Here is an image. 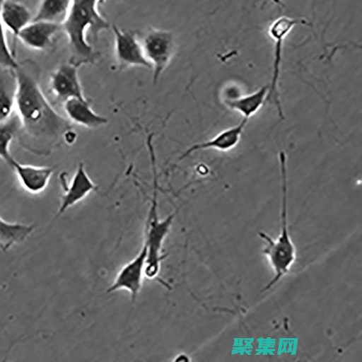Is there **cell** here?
<instances>
[{
    "label": "cell",
    "instance_id": "52a82bcc",
    "mask_svg": "<svg viewBox=\"0 0 362 362\" xmlns=\"http://www.w3.org/2000/svg\"><path fill=\"white\" fill-rule=\"evenodd\" d=\"M303 22V21L284 16L276 20L271 24L269 28V36L276 42V52L273 78H272L271 84L269 86V88L267 100L275 104L279 111V114L282 118H284V115L280 100L278 86L281 73L283 44L285 38L291 33L292 28L296 24Z\"/></svg>",
    "mask_w": 362,
    "mask_h": 362
},
{
    "label": "cell",
    "instance_id": "8992f818",
    "mask_svg": "<svg viewBox=\"0 0 362 362\" xmlns=\"http://www.w3.org/2000/svg\"><path fill=\"white\" fill-rule=\"evenodd\" d=\"M115 40V55L119 70L132 67L151 69L138 35L112 25Z\"/></svg>",
    "mask_w": 362,
    "mask_h": 362
},
{
    "label": "cell",
    "instance_id": "ffe728a7",
    "mask_svg": "<svg viewBox=\"0 0 362 362\" xmlns=\"http://www.w3.org/2000/svg\"><path fill=\"white\" fill-rule=\"evenodd\" d=\"M19 128V119L16 113L6 122L0 123V159L8 166L15 160L11 153V146L18 136Z\"/></svg>",
    "mask_w": 362,
    "mask_h": 362
},
{
    "label": "cell",
    "instance_id": "277c9868",
    "mask_svg": "<svg viewBox=\"0 0 362 362\" xmlns=\"http://www.w3.org/2000/svg\"><path fill=\"white\" fill-rule=\"evenodd\" d=\"M145 228L144 241L147 245V257L144 276L156 279L161 269V263L165 258L162 253L164 241L168 236L173 220L177 212L160 220L158 214L157 180L155 177V191Z\"/></svg>",
    "mask_w": 362,
    "mask_h": 362
},
{
    "label": "cell",
    "instance_id": "30bf717a",
    "mask_svg": "<svg viewBox=\"0 0 362 362\" xmlns=\"http://www.w3.org/2000/svg\"><path fill=\"white\" fill-rule=\"evenodd\" d=\"M64 194L60 201L57 217L62 216L71 207L79 203L90 193L98 189V185L88 175L83 163H80L70 183L62 180Z\"/></svg>",
    "mask_w": 362,
    "mask_h": 362
},
{
    "label": "cell",
    "instance_id": "ba28073f",
    "mask_svg": "<svg viewBox=\"0 0 362 362\" xmlns=\"http://www.w3.org/2000/svg\"><path fill=\"white\" fill-rule=\"evenodd\" d=\"M79 66L71 62L60 65L50 76V93L60 103L86 98L78 75Z\"/></svg>",
    "mask_w": 362,
    "mask_h": 362
},
{
    "label": "cell",
    "instance_id": "9c48e42d",
    "mask_svg": "<svg viewBox=\"0 0 362 362\" xmlns=\"http://www.w3.org/2000/svg\"><path fill=\"white\" fill-rule=\"evenodd\" d=\"M146 257L147 245L144 240L140 252L119 271L107 292L111 293L119 290H126L130 293L132 300L134 301L142 288Z\"/></svg>",
    "mask_w": 362,
    "mask_h": 362
},
{
    "label": "cell",
    "instance_id": "2e32d148",
    "mask_svg": "<svg viewBox=\"0 0 362 362\" xmlns=\"http://www.w3.org/2000/svg\"><path fill=\"white\" fill-rule=\"evenodd\" d=\"M17 81L14 71L0 67V123L15 113Z\"/></svg>",
    "mask_w": 362,
    "mask_h": 362
},
{
    "label": "cell",
    "instance_id": "ac0fdd59",
    "mask_svg": "<svg viewBox=\"0 0 362 362\" xmlns=\"http://www.w3.org/2000/svg\"><path fill=\"white\" fill-rule=\"evenodd\" d=\"M34 230L33 225L10 223L0 217V250L6 252L14 245L22 243Z\"/></svg>",
    "mask_w": 362,
    "mask_h": 362
},
{
    "label": "cell",
    "instance_id": "4fadbf2b",
    "mask_svg": "<svg viewBox=\"0 0 362 362\" xmlns=\"http://www.w3.org/2000/svg\"><path fill=\"white\" fill-rule=\"evenodd\" d=\"M248 120V119L243 118L238 125L224 130L207 141L193 144L185 151L179 160L186 159L202 150L216 149L221 151V152H227V151L233 149L238 144L241 136H243Z\"/></svg>",
    "mask_w": 362,
    "mask_h": 362
},
{
    "label": "cell",
    "instance_id": "7c38bea8",
    "mask_svg": "<svg viewBox=\"0 0 362 362\" xmlns=\"http://www.w3.org/2000/svg\"><path fill=\"white\" fill-rule=\"evenodd\" d=\"M62 31V25L33 21L22 30L18 40L29 49L44 51L51 47L57 35Z\"/></svg>",
    "mask_w": 362,
    "mask_h": 362
},
{
    "label": "cell",
    "instance_id": "9a60e30c",
    "mask_svg": "<svg viewBox=\"0 0 362 362\" xmlns=\"http://www.w3.org/2000/svg\"><path fill=\"white\" fill-rule=\"evenodd\" d=\"M1 19L5 29L8 30L15 40H18L20 33L33 21V18L31 12L23 4L14 0H6Z\"/></svg>",
    "mask_w": 362,
    "mask_h": 362
},
{
    "label": "cell",
    "instance_id": "7a4b0ae2",
    "mask_svg": "<svg viewBox=\"0 0 362 362\" xmlns=\"http://www.w3.org/2000/svg\"><path fill=\"white\" fill-rule=\"evenodd\" d=\"M100 0H72L68 15L62 23V30L69 44L70 62L81 67L93 64L97 53L88 39L90 32L93 40L110 28L107 21L100 14L98 5Z\"/></svg>",
    "mask_w": 362,
    "mask_h": 362
},
{
    "label": "cell",
    "instance_id": "5b68a950",
    "mask_svg": "<svg viewBox=\"0 0 362 362\" xmlns=\"http://www.w3.org/2000/svg\"><path fill=\"white\" fill-rule=\"evenodd\" d=\"M138 37L145 57L153 70V82L157 83L176 52L175 36L168 30L150 28Z\"/></svg>",
    "mask_w": 362,
    "mask_h": 362
},
{
    "label": "cell",
    "instance_id": "7402d4cb",
    "mask_svg": "<svg viewBox=\"0 0 362 362\" xmlns=\"http://www.w3.org/2000/svg\"><path fill=\"white\" fill-rule=\"evenodd\" d=\"M188 359H190L187 355L185 354H179L176 358H175V361H188L189 360Z\"/></svg>",
    "mask_w": 362,
    "mask_h": 362
},
{
    "label": "cell",
    "instance_id": "6da1fadb",
    "mask_svg": "<svg viewBox=\"0 0 362 362\" xmlns=\"http://www.w3.org/2000/svg\"><path fill=\"white\" fill-rule=\"evenodd\" d=\"M33 70L19 64L13 71L17 81L15 112L20 123L17 137L28 152L45 157L64 143L65 136L73 127L48 101Z\"/></svg>",
    "mask_w": 362,
    "mask_h": 362
},
{
    "label": "cell",
    "instance_id": "5bb4252c",
    "mask_svg": "<svg viewBox=\"0 0 362 362\" xmlns=\"http://www.w3.org/2000/svg\"><path fill=\"white\" fill-rule=\"evenodd\" d=\"M65 113L71 123L89 129H98L108 124V119L98 114L86 98H74L64 103Z\"/></svg>",
    "mask_w": 362,
    "mask_h": 362
},
{
    "label": "cell",
    "instance_id": "d6986e66",
    "mask_svg": "<svg viewBox=\"0 0 362 362\" xmlns=\"http://www.w3.org/2000/svg\"><path fill=\"white\" fill-rule=\"evenodd\" d=\"M72 0H41L35 21H47L62 25L69 11Z\"/></svg>",
    "mask_w": 362,
    "mask_h": 362
},
{
    "label": "cell",
    "instance_id": "e0dca14e",
    "mask_svg": "<svg viewBox=\"0 0 362 362\" xmlns=\"http://www.w3.org/2000/svg\"><path fill=\"white\" fill-rule=\"evenodd\" d=\"M269 86H265L250 95L239 98L226 100V105L240 112L244 118L250 119L254 116L267 100Z\"/></svg>",
    "mask_w": 362,
    "mask_h": 362
},
{
    "label": "cell",
    "instance_id": "8fae6325",
    "mask_svg": "<svg viewBox=\"0 0 362 362\" xmlns=\"http://www.w3.org/2000/svg\"><path fill=\"white\" fill-rule=\"evenodd\" d=\"M9 167L15 173L22 188L33 194H39L47 188L54 172V167L21 164L16 159Z\"/></svg>",
    "mask_w": 362,
    "mask_h": 362
},
{
    "label": "cell",
    "instance_id": "44dd1931",
    "mask_svg": "<svg viewBox=\"0 0 362 362\" xmlns=\"http://www.w3.org/2000/svg\"><path fill=\"white\" fill-rule=\"evenodd\" d=\"M6 0H0V67L14 71L19 64L16 59L15 53L11 49L3 25L1 14Z\"/></svg>",
    "mask_w": 362,
    "mask_h": 362
},
{
    "label": "cell",
    "instance_id": "3957f363",
    "mask_svg": "<svg viewBox=\"0 0 362 362\" xmlns=\"http://www.w3.org/2000/svg\"><path fill=\"white\" fill-rule=\"evenodd\" d=\"M281 176V230L275 240L264 232H259V237L265 241L264 254L275 272V277L263 289L269 290L274 286L291 269L296 259V247L292 243L288 227V176L287 158L284 152L279 154Z\"/></svg>",
    "mask_w": 362,
    "mask_h": 362
}]
</instances>
